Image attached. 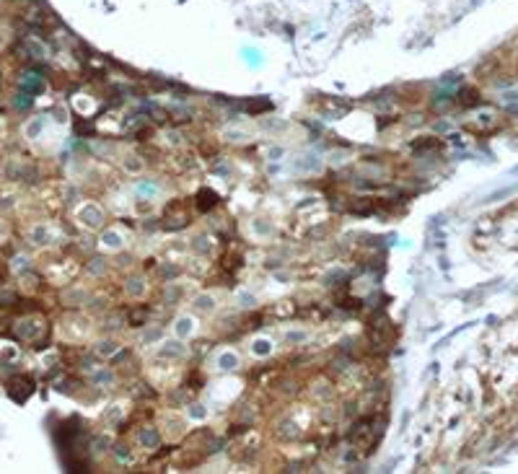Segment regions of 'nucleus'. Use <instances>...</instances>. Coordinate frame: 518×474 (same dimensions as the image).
Masks as SVG:
<instances>
[{
    "mask_svg": "<svg viewBox=\"0 0 518 474\" xmlns=\"http://www.w3.org/2000/svg\"><path fill=\"white\" fill-rule=\"evenodd\" d=\"M34 391V381L32 378H26V376H16V378H11V384H8V394L16 399L19 404H24L29 396H32Z\"/></svg>",
    "mask_w": 518,
    "mask_h": 474,
    "instance_id": "obj_1",
    "label": "nucleus"
},
{
    "mask_svg": "<svg viewBox=\"0 0 518 474\" xmlns=\"http://www.w3.org/2000/svg\"><path fill=\"white\" fill-rule=\"evenodd\" d=\"M256 353H270V342H256Z\"/></svg>",
    "mask_w": 518,
    "mask_h": 474,
    "instance_id": "obj_3",
    "label": "nucleus"
},
{
    "mask_svg": "<svg viewBox=\"0 0 518 474\" xmlns=\"http://www.w3.org/2000/svg\"><path fill=\"white\" fill-rule=\"evenodd\" d=\"M220 363H223V368H233L236 355H223V358H220Z\"/></svg>",
    "mask_w": 518,
    "mask_h": 474,
    "instance_id": "obj_2",
    "label": "nucleus"
}]
</instances>
